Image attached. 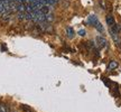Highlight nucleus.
<instances>
[{"label": "nucleus", "instance_id": "9", "mask_svg": "<svg viewBox=\"0 0 121 112\" xmlns=\"http://www.w3.org/2000/svg\"><path fill=\"white\" fill-rule=\"evenodd\" d=\"M78 35H80V36H85V35H86V31H85L84 29L78 30Z\"/></svg>", "mask_w": 121, "mask_h": 112}, {"label": "nucleus", "instance_id": "4", "mask_svg": "<svg viewBox=\"0 0 121 112\" xmlns=\"http://www.w3.org/2000/svg\"><path fill=\"white\" fill-rule=\"evenodd\" d=\"M107 24H108L110 27H113L116 25V22H114V18L111 16V15H108L107 16Z\"/></svg>", "mask_w": 121, "mask_h": 112}, {"label": "nucleus", "instance_id": "1", "mask_svg": "<svg viewBox=\"0 0 121 112\" xmlns=\"http://www.w3.org/2000/svg\"><path fill=\"white\" fill-rule=\"evenodd\" d=\"M96 42L99 43L100 47H105L107 46V39L104 38L103 36H98L96 37Z\"/></svg>", "mask_w": 121, "mask_h": 112}, {"label": "nucleus", "instance_id": "5", "mask_svg": "<svg viewBox=\"0 0 121 112\" xmlns=\"http://www.w3.org/2000/svg\"><path fill=\"white\" fill-rule=\"evenodd\" d=\"M74 34H75V33H74V29L72 27H67V28H66V35H67L69 38H73Z\"/></svg>", "mask_w": 121, "mask_h": 112}, {"label": "nucleus", "instance_id": "6", "mask_svg": "<svg viewBox=\"0 0 121 112\" xmlns=\"http://www.w3.org/2000/svg\"><path fill=\"white\" fill-rule=\"evenodd\" d=\"M118 62L117 60H111L110 63L108 64V69H117L118 67Z\"/></svg>", "mask_w": 121, "mask_h": 112}, {"label": "nucleus", "instance_id": "2", "mask_svg": "<svg viewBox=\"0 0 121 112\" xmlns=\"http://www.w3.org/2000/svg\"><path fill=\"white\" fill-rule=\"evenodd\" d=\"M87 22H90L92 26H94L95 24L99 22V19H98V17H96L95 15H90V16H89V19H87Z\"/></svg>", "mask_w": 121, "mask_h": 112}, {"label": "nucleus", "instance_id": "10", "mask_svg": "<svg viewBox=\"0 0 121 112\" xmlns=\"http://www.w3.org/2000/svg\"><path fill=\"white\" fill-rule=\"evenodd\" d=\"M26 112H31V111H29V110H26Z\"/></svg>", "mask_w": 121, "mask_h": 112}, {"label": "nucleus", "instance_id": "7", "mask_svg": "<svg viewBox=\"0 0 121 112\" xmlns=\"http://www.w3.org/2000/svg\"><path fill=\"white\" fill-rule=\"evenodd\" d=\"M94 27L96 28V30H98V31H100V33H104V27H103V25H102L100 22H96V24L94 25Z\"/></svg>", "mask_w": 121, "mask_h": 112}, {"label": "nucleus", "instance_id": "3", "mask_svg": "<svg viewBox=\"0 0 121 112\" xmlns=\"http://www.w3.org/2000/svg\"><path fill=\"white\" fill-rule=\"evenodd\" d=\"M16 10L19 13H26V4H16Z\"/></svg>", "mask_w": 121, "mask_h": 112}, {"label": "nucleus", "instance_id": "8", "mask_svg": "<svg viewBox=\"0 0 121 112\" xmlns=\"http://www.w3.org/2000/svg\"><path fill=\"white\" fill-rule=\"evenodd\" d=\"M0 112H8L7 108H6V105L2 103H0Z\"/></svg>", "mask_w": 121, "mask_h": 112}]
</instances>
